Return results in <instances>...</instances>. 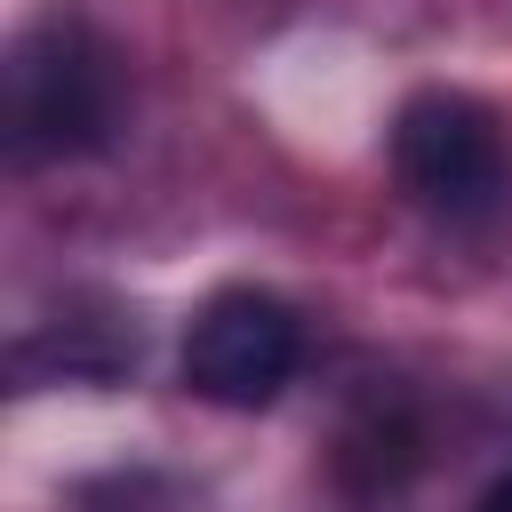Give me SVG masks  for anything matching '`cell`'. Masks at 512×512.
Listing matches in <instances>:
<instances>
[{"instance_id":"cell-1","label":"cell","mask_w":512,"mask_h":512,"mask_svg":"<svg viewBox=\"0 0 512 512\" xmlns=\"http://www.w3.org/2000/svg\"><path fill=\"white\" fill-rule=\"evenodd\" d=\"M120 128V56L88 16H40L8 48V144L16 160H80Z\"/></svg>"},{"instance_id":"cell-2","label":"cell","mask_w":512,"mask_h":512,"mask_svg":"<svg viewBox=\"0 0 512 512\" xmlns=\"http://www.w3.org/2000/svg\"><path fill=\"white\" fill-rule=\"evenodd\" d=\"M392 176L424 216L480 224V216H496V200L512 184V152H504V128L480 96L424 88L392 120Z\"/></svg>"},{"instance_id":"cell-3","label":"cell","mask_w":512,"mask_h":512,"mask_svg":"<svg viewBox=\"0 0 512 512\" xmlns=\"http://www.w3.org/2000/svg\"><path fill=\"white\" fill-rule=\"evenodd\" d=\"M296 312L264 288H224L192 312L184 336V384L216 408H264L296 376Z\"/></svg>"},{"instance_id":"cell-4","label":"cell","mask_w":512,"mask_h":512,"mask_svg":"<svg viewBox=\"0 0 512 512\" xmlns=\"http://www.w3.org/2000/svg\"><path fill=\"white\" fill-rule=\"evenodd\" d=\"M480 512H512V480H496V488L480 496Z\"/></svg>"}]
</instances>
